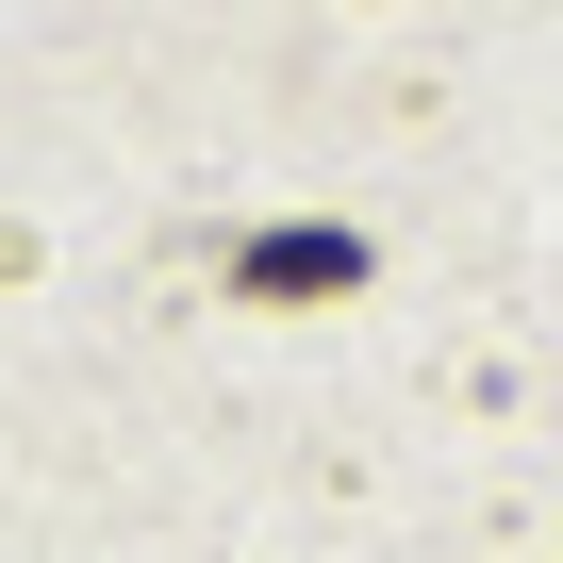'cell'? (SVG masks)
Segmentation results:
<instances>
[{"mask_svg":"<svg viewBox=\"0 0 563 563\" xmlns=\"http://www.w3.org/2000/svg\"><path fill=\"white\" fill-rule=\"evenodd\" d=\"M349 282H365L349 232H265V249H249V299H349Z\"/></svg>","mask_w":563,"mask_h":563,"instance_id":"6da1fadb","label":"cell"}]
</instances>
